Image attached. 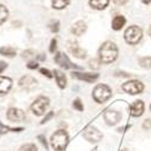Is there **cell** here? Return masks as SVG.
I'll return each instance as SVG.
<instances>
[{
	"instance_id": "cell-30",
	"label": "cell",
	"mask_w": 151,
	"mask_h": 151,
	"mask_svg": "<svg viewBox=\"0 0 151 151\" xmlns=\"http://www.w3.org/2000/svg\"><path fill=\"white\" fill-rule=\"evenodd\" d=\"M40 73H41L42 75H45V76H46V78H48V79H51V78L53 76V75L51 74V71H50L48 69H45V68L40 69Z\"/></svg>"
},
{
	"instance_id": "cell-10",
	"label": "cell",
	"mask_w": 151,
	"mask_h": 151,
	"mask_svg": "<svg viewBox=\"0 0 151 151\" xmlns=\"http://www.w3.org/2000/svg\"><path fill=\"white\" fill-rule=\"evenodd\" d=\"M71 78L74 79H78V80H82L86 82H94L98 78H99V74H94V73H78V71H73L71 73Z\"/></svg>"
},
{
	"instance_id": "cell-24",
	"label": "cell",
	"mask_w": 151,
	"mask_h": 151,
	"mask_svg": "<svg viewBox=\"0 0 151 151\" xmlns=\"http://www.w3.org/2000/svg\"><path fill=\"white\" fill-rule=\"evenodd\" d=\"M50 30H51L52 33H58L59 30V22L58 21H52L51 23H50Z\"/></svg>"
},
{
	"instance_id": "cell-32",
	"label": "cell",
	"mask_w": 151,
	"mask_h": 151,
	"mask_svg": "<svg viewBox=\"0 0 151 151\" xmlns=\"http://www.w3.org/2000/svg\"><path fill=\"white\" fill-rule=\"evenodd\" d=\"M37 139H39L40 143L45 146V149H48V145H47V142H46V138H45L44 135H39V137H37Z\"/></svg>"
},
{
	"instance_id": "cell-6",
	"label": "cell",
	"mask_w": 151,
	"mask_h": 151,
	"mask_svg": "<svg viewBox=\"0 0 151 151\" xmlns=\"http://www.w3.org/2000/svg\"><path fill=\"white\" fill-rule=\"evenodd\" d=\"M82 135H83L85 139L90 143H98V142L102 140V138H103V134L100 133V131L97 129L94 126H87V127L83 129Z\"/></svg>"
},
{
	"instance_id": "cell-22",
	"label": "cell",
	"mask_w": 151,
	"mask_h": 151,
	"mask_svg": "<svg viewBox=\"0 0 151 151\" xmlns=\"http://www.w3.org/2000/svg\"><path fill=\"white\" fill-rule=\"evenodd\" d=\"M7 17H9V11H7V9H6L4 5L0 4V24H3V23L7 19Z\"/></svg>"
},
{
	"instance_id": "cell-5",
	"label": "cell",
	"mask_w": 151,
	"mask_h": 151,
	"mask_svg": "<svg viewBox=\"0 0 151 151\" xmlns=\"http://www.w3.org/2000/svg\"><path fill=\"white\" fill-rule=\"evenodd\" d=\"M50 105V99L47 97H44V96H40V97H37L35 100H34V103L32 104L30 109L32 111L34 112V115L36 116H41L45 114V111L47 110Z\"/></svg>"
},
{
	"instance_id": "cell-15",
	"label": "cell",
	"mask_w": 151,
	"mask_h": 151,
	"mask_svg": "<svg viewBox=\"0 0 151 151\" xmlns=\"http://www.w3.org/2000/svg\"><path fill=\"white\" fill-rule=\"evenodd\" d=\"M86 30H87V26H86V23H85L83 21L75 22V23L73 24V27H71V33H73L74 35H76V36L82 35Z\"/></svg>"
},
{
	"instance_id": "cell-19",
	"label": "cell",
	"mask_w": 151,
	"mask_h": 151,
	"mask_svg": "<svg viewBox=\"0 0 151 151\" xmlns=\"http://www.w3.org/2000/svg\"><path fill=\"white\" fill-rule=\"evenodd\" d=\"M90 5L96 10H104L109 5V0H90Z\"/></svg>"
},
{
	"instance_id": "cell-8",
	"label": "cell",
	"mask_w": 151,
	"mask_h": 151,
	"mask_svg": "<svg viewBox=\"0 0 151 151\" xmlns=\"http://www.w3.org/2000/svg\"><path fill=\"white\" fill-rule=\"evenodd\" d=\"M55 62L57 63L59 67L64 68V69H73V68L74 69H81L80 67L73 64V63L70 62V59L68 58V56L64 55V53H62V52H57L55 55Z\"/></svg>"
},
{
	"instance_id": "cell-23",
	"label": "cell",
	"mask_w": 151,
	"mask_h": 151,
	"mask_svg": "<svg viewBox=\"0 0 151 151\" xmlns=\"http://www.w3.org/2000/svg\"><path fill=\"white\" fill-rule=\"evenodd\" d=\"M139 65L145 68V69H150L151 68V57H143L139 59Z\"/></svg>"
},
{
	"instance_id": "cell-29",
	"label": "cell",
	"mask_w": 151,
	"mask_h": 151,
	"mask_svg": "<svg viewBox=\"0 0 151 151\" xmlns=\"http://www.w3.org/2000/svg\"><path fill=\"white\" fill-rule=\"evenodd\" d=\"M33 56H34V51H33V50H27V51H23V53H22V57L23 58H30Z\"/></svg>"
},
{
	"instance_id": "cell-31",
	"label": "cell",
	"mask_w": 151,
	"mask_h": 151,
	"mask_svg": "<svg viewBox=\"0 0 151 151\" xmlns=\"http://www.w3.org/2000/svg\"><path fill=\"white\" fill-rule=\"evenodd\" d=\"M56 48H57V40L56 39H52L51 40V45H50V52H55L56 51Z\"/></svg>"
},
{
	"instance_id": "cell-26",
	"label": "cell",
	"mask_w": 151,
	"mask_h": 151,
	"mask_svg": "<svg viewBox=\"0 0 151 151\" xmlns=\"http://www.w3.org/2000/svg\"><path fill=\"white\" fill-rule=\"evenodd\" d=\"M73 106H74V109H76L78 111H83V105H82L80 99H75L73 102Z\"/></svg>"
},
{
	"instance_id": "cell-42",
	"label": "cell",
	"mask_w": 151,
	"mask_h": 151,
	"mask_svg": "<svg viewBox=\"0 0 151 151\" xmlns=\"http://www.w3.org/2000/svg\"><path fill=\"white\" fill-rule=\"evenodd\" d=\"M121 151H128V150H121Z\"/></svg>"
},
{
	"instance_id": "cell-35",
	"label": "cell",
	"mask_w": 151,
	"mask_h": 151,
	"mask_svg": "<svg viewBox=\"0 0 151 151\" xmlns=\"http://www.w3.org/2000/svg\"><path fill=\"white\" fill-rule=\"evenodd\" d=\"M37 67H39L37 62H29L28 64H27V68H29V69H36Z\"/></svg>"
},
{
	"instance_id": "cell-36",
	"label": "cell",
	"mask_w": 151,
	"mask_h": 151,
	"mask_svg": "<svg viewBox=\"0 0 151 151\" xmlns=\"http://www.w3.org/2000/svg\"><path fill=\"white\" fill-rule=\"evenodd\" d=\"M6 68H7V64H6V63H5V62H3V60H0V73L4 71Z\"/></svg>"
},
{
	"instance_id": "cell-14",
	"label": "cell",
	"mask_w": 151,
	"mask_h": 151,
	"mask_svg": "<svg viewBox=\"0 0 151 151\" xmlns=\"http://www.w3.org/2000/svg\"><path fill=\"white\" fill-rule=\"evenodd\" d=\"M144 110H145V105L143 100H135L134 103H132V105L129 106V111H131V115L132 116H142L144 114Z\"/></svg>"
},
{
	"instance_id": "cell-20",
	"label": "cell",
	"mask_w": 151,
	"mask_h": 151,
	"mask_svg": "<svg viewBox=\"0 0 151 151\" xmlns=\"http://www.w3.org/2000/svg\"><path fill=\"white\" fill-rule=\"evenodd\" d=\"M0 55L5 56V57H15V56H16V50H15L14 47L5 46V47L0 48Z\"/></svg>"
},
{
	"instance_id": "cell-11",
	"label": "cell",
	"mask_w": 151,
	"mask_h": 151,
	"mask_svg": "<svg viewBox=\"0 0 151 151\" xmlns=\"http://www.w3.org/2000/svg\"><path fill=\"white\" fill-rule=\"evenodd\" d=\"M68 50H69V52L74 56V57H76V58H80V59H83L86 58L87 53L85 50L80 48V46L78 45V42H75V41H69L68 45H67Z\"/></svg>"
},
{
	"instance_id": "cell-37",
	"label": "cell",
	"mask_w": 151,
	"mask_h": 151,
	"mask_svg": "<svg viewBox=\"0 0 151 151\" xmlns=\"http://www.w3.org/2000/svg\"><path fill=\"white\" fill-rule=\"evenodd\" d=\"M116 5H124L126 3H127V0H112Z\"/></svg>"
},
{
	"instance_id": "cell-34",
	"label": "cell",
	"mask_w": 151,
	"mask_h": 151,
	"mask_svg": "<svg viewBox=\"0 0 151 151\" xmlns=\"http://www.w3.org/2000/svg\"><path fill=\"white\" fill-rule=\"evenodd\" d=\"M143 128L144 129H150L151 128V120H145L144 122H143Z\"/></svg>"
},
{
	"instance_id": "cell-25",
	"label": "cell",
	"mask_w": 151,
	"mask_h": 151,
	"mask_svg": "<svg viewBox=\"0 0 151 151\" xmlns=\"http://www.w3.org/2000/svg\"><path fill=\"white\" fill-rule=\"evenodd\" d=\"M19 151H37V149H36L35 144H24L19 149Z\"/></svg>"
},
{
	"instance_id": "cell-16",
	"label": "cell",
	"mask_w": 151,
	"mask_h": 151,
	"mask_svg": "<svg viewBox=\"0 0 151 151\" xmlns=\"http://www.w3.org/2000/svg\"><path fill=\"white\" fill-rule=\"evenodd\" d=\"M12 86V81L9 78H4V76H0V93L4 94L7 93Z\"/></svg>"
},
{
	"instance_id": "cell-33",
	"label": "cell",
	"mask_w": 151,
	"mask_h": 151,
	"mask_svg": "<svg viewBox=\"0 0 151 151\" xmlns=\"http://www.w3.org/2000/svg\"><path fill=\"white\" fill-rule=\"evenodd\" d=\"M9 129H11V128H9V127H6V126H4L1 122H0V135L1 134H5Z\"/></svg>"
},
{
	"instance_id": "cell-7",
	"label": "cell",
	"mask_w": 151,
	"mask_h": 151,
	"mask_svg": "<svg viewBox=\"0 0 151 151\" xmlns=\"http://www.w3.org/2000/svg\"><path fill=\"white\" fill-rule=\"evenodd\" d=\"M122 90L128 94H139L144 90V85L138 80H131L122 85Z\"/></svg>"
},
{
	"instance_id": "cell-38",
	"label": "cell",
	"mask_w": 151,
	"mask_h": 151,
	"mask_svg": "<svg viewBox=\"0 0 151 151\" xmlns=\"http://www.w3.org/2000/svg\"><path fill=\"white\" fill-rule=\"evenodd\" d=\"M115 75H116V76H124V78H129L131 76V75L127 74V73H116Z\"/></svg>"
},
{
	"instance_id": "cell-9",
	"label": "cell",
	"mask_w": 151,
	"mask_h": 151,
	"mask_svg": "<svg viewBox=\"0 0 151 151\" xmlns=\"http://www.w3.org/2000/svg\"><path fill=\"white\" fill-rule=\"evenodd\" d=\"M103 116H104L105 122H106L108 124H110V126L117 124V123L121 121V119H122V116H121V114H120L119 111L111 110V109H106V110L104 111Z\"/></svg>"
},
{
	"instance_id": "cell-4",
	"label": "cell",
	"mask_w": 151,
	"mask_h": 151,
	"mask_svg": "<svg viewBox=\"0 0 151 151\" xmlns=\"http://www.w3.org/2000/svg\"><path fill=\"white\" fill-rule=\"evenodd\" d=\"M92 94H93V98L97 103H104L111 97V90L109 88V86L100 83L94 87Z\"/></svg>"
},
{
	"instance_id": "cell-43",
	"label": "cell",
	"mask_w": 151,
	"mask_h": 151,
	"mask_svg": "<svg viewBox=\"0 0 151 151\" xmlns=\"http://www.w3.org/2000/svg\"><path fill=\"white\" fill-rule=\"evenodd\" d=\"M150 110H151V105H150Z\"/></svg>"
},
{
	"instance_id": "cell-2",
	"label": "cell",
	"mask_w": 151,
	"mask_h": 151,
	"mask_svg": "<svg viewBox=\"0 0 151 151\" xmlns=\"http://www.w3.org/2000/svg\"><path fill=\"white\" fill-rule=\"evenodd\" d=\"M68 142H69V137L64 129H59L55 132L51 137V145L56 151H63L67 147Z\"/></svg>"
},
{
	"instance_id": "cell-1",
	"label": "cell",
	"mask_w": 151,
	"mask_h": 151,
	"mask_svg": "<svg viewBox=\"0 0 151 151\" xmlns=\"http://www.w3.org/2000/svg\"><path fill=\"white\" fill-rule=\"evenodd\" d=\"M117 55H119L117 46L112 41H105L99 48V59L102 63H105V64L114 62L117 58Z\"/></svg>"
},
{
	"instance_id": "cell-21",
	"label": "cell",
	"mask_w": 151,
	"mask_h": 151,
	"mask_svg": "<svg viewBox=\"0 0 151 151\" xmlns=\"http://www.w3.org/2000/svg\"><path fill=\"white\" fill-rule=\"evenodd\" d=\"M70 0H52V7L57 10H62L68 6Z\"/></svg>"
},
{
	"instance_id": "cell-28",
	"label": "cell",
	"mask_w": 151,
	"mask_h": 151,
	"mask_svg": "<svg viewBox=\"0 0 151 151\" xmlns=\"http://www.w3.org/2000/svg\"><path fill=\"white\" fill-rule=\"evenodd\" d=\"M53 115H55V112H53V111H50V112H48V114H47V115H46V116L44 117V120L41 121V124H44V123L48 122L50 120H51V119L53 117Z\"/></svg>"
},
{
	"instance_id": "cell-12",
	"label": "cell",
	"mask_w": 151,
	"mask_h": 151,
	"mask_svg": "<svg viewBox=\"0 0 151 151\" xmlns=\"http://www.w3.org/2000/svg\"><path fill=\"white\" fill-rule=\"evenodd\" d=\"M19 86L22 87L23 90H26V91H33L36 85H37V81L30 76V75H26V76H23L21 80H19Z\"/></svg>"
},
{
	"instance_id": "cell-27",
	"label": "cell",
	"mask_w": 151,
	"mask_h": 151,
	"mask_svg": "<svg viewBox=\"0 0 151 151\" xmlns=\"http://www.w3.org/2000/svg\"><path fill=\"white\" fill-rule=\"evenodd\" d=\"M99 63H100V62H99L98 59H94V58L91 59V60H90V68H91V69H94V70L99 69V68H100V64H99Z\"/></svg>"
},
{
	"instance_id": "cell-3",
	"label": "cell",
	"mask_w": 151,
	"mask_h": 151,
	"mask_svg": "<svg viewBox=\"0 0 151 151\" xmlns=\"http://www.w3.org/2000/svg\"><path fill=\"white\" fill-rule=\"evenodd\" d=\"M143 39V30L138 26H131L124 32V40L129 45H137Z\"/></svg>"
},
{
	"instance_id": "cell-13",
	"label": "cell",
	"mask_w": 151,
	"mask_h": 151,
	"mask_svg": "<svg viewBox=\"0 0 151 151\" xmlns=\"http://www.w3.org/2000/svg\"><path fill=\"white\" fill-rule=\"evenodd\" d=\"M24 117H26V114L24 111L17 108H10L7 110V119L10 121H14V122H18V121H23Z\"/></svg>"
},
{
	"instance_id": "cell-40",
	"label": "cell",
	"mask_w": 151,
	"mask_h": 151,
	"mask_svg": "<svg viewBox=\"0 0 151 151\" xmlns=\"http://www.w3.org/2000/svg\"><path fill=\"white\" fill-rule=\"evenodd\" d=\"M142 1H143L144 4H150V3H151V0H142Z\"/></svg>"
},
{
	"instance_id": "cell-41",
	"label": "cell",
	"mask_w": 151,
	"mask_h": 151,
	"mask_svg": "<svg viewBox=\"0 0 151 151\" xmlns=\"http://www.w3.org/2000/svg\"><path fill=\"white\" fill-rule=\"evenodd\" d=\"M149 35H150V36H151V27H150V28H149Z\"/></svg>"
},
{
	"instance_id": "cell-17",
	"label": "cell",
	"mask_w": 151,
	"mask_h": 151,
	"mask_svg": "<svg viewBox=\"0 0 151 151\" xmlns=\"http://www.w3.org/2000/svg\"><path fill=\"white\" fill-rule=\"evenodd\" d=\"M124 24H126V18L123 16L119 15V16H115L114 19H112L111 27L114 30H120V29H122V27L124 26Z\"/></svg>"
},
{
	"instance_id": "cell-39",
	"label": "cell",
	"mask_w": 151,
	"mask_h": 151,
	"mask_svg": "<svg viewBox=\"0 0 151 151\" xmlns=\"http://www.w3.org/2000/svg\"><path fill=\"white\" fill-rule=\"evenodd\" d=\"M37 58H39L40 60H45V59H46V56H44V55H39V56H37Z\"/></svg>"
},
{
	"instance_id": "cell-18",
	"label": "cell",
	"mask_w": 151,
	"mask_h": 151,
	"mask_svg": "<svg viewBox=\"0 0 151 151\" xmlns=\"http://www.w3.org/2000/svg\"><path fill=\"white\" fill-rule=\"evenodd\" d=\"M53 74H55V78L57 80L58 86L60 87V88H65V87H67V78H65V75L63 74L60 70H55Z\"/></svg>"
}]
</instances>
